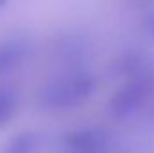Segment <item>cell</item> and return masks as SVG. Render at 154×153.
I'll list each match as a JSON object with an SVG mask.
<instances>
[{"label": "cell", "instance_id": "3957f363", "mask_svg": "<svg viewBox=\"0 0 154 153\" xmlns=\"http://www.w3.org/2000/svg\"><path fill=\"white\" fill-rule=\"evenodd\" d=\"M108 144V135L100 128H79L70 132L63 148L66 153H100Z\"/></svg>", "mask_w": 154, "mask_h": 153}, {"label": "cell", "instance_id": "6da1fadb", "mask_svg": "<svg viewBox=\"0 0 154 153\" xmlns=\"http://www.w3.org/2000/svg\"><path fill=\"white\" fill-rule=\"evenodd\" d=\"M99 88V81L91 72L77 70L57 76L38 92V105L47 112H65L84 105Z\"/></svg>", "mask_w": 154, "mask_h": 153}, {"label": "cell", "instance_id": "ba28073f", "mask_svg": "<svg viewBox=\"0 0 154 153\" xmlns=\"http://www.w3.org/2000/svg\"><path fill=\"white\" fill-rule=\"evenodd\" d=\"M134 4H140V5H152L154 0H133Z\"/></svg>", "mask_w": 154, "mask_h": 153}, {"label": "cell", "instance_id": "9c48e42d", "mask_svg": "<svg viewBox=\"0 0 154 153\" xmlns=\"http://www.w3.org/2000/svg\"><path fill=\"white\" fill-rule=\"evenodd\" d=\"M7 4H9V0H0V11H2V9H5V7H7Z\"/></svg>", "mask_w": 154, "mask_h": 153}, {"label": "cell", "instance_id": "7a4b0ae2", "mask_svg": "<svg viewBox=\"0 0 154 153\" xmlns=\"http://www.w3.org/2000/svg\"><path fill=\"white\" fill-rule=\"evenodd\" d=\"M154 97V61L145 69L125 77V83L109 99V114L116 119H127L138 114Z\"/></svg>", "mask_w": 154, "mask_h": 153}, {"label": "cell", "instance_id": "277c9868", "mask_svg": "<svg viewBox=\"0 0 154 153\" xmlns=\"http://www.w3.org/2000/svg\"><path fill=\"white\" fill-rule=\"evenodd\" d=\"M31 43L25 38L13 36L0 41V77L9 76L23 67L29 60Z\"/></svg>", "mask_w": 154, "mask_h": 153}, {"label": "cell", "instance_id": "8992f818", "mask_svg": "<svg viewBox=\"0 0 154 153\" xmlns=\"http://www.w3.org/2000/svg\"><path fill=\"white\" fill-rule=\"evenodd\" d=\"M18 106H20V96L16 88L0 85V128H4L13 121V117L18 112Z\"/></svg>", "mask_w": 154, "mask_h": 153}, {"label": "cell", "instance_id": "5b68a950", "mask_svg": "<svg viewBox=\"0 0 154 153\" xmlns=\"http://www.w3.org/2000/svg\"><path fill=\"white\" fill-rule=\"evenodd\" d=\"M39 146H41V137L38 132L25 130L13 135L0 153H38Z\"/></svg>", "mask_w": 154, "mask_h": 153}, {"label": "cell", "instance_id": "52a82bcc", "mask_svg": "<svg viewBox=\"0 0 154 153\" xmlns=\"http://www.w3.org/2000/svg\"><path fill=\"white\" fill-rule=\"evenodd\" d=\"M142 31H143V34L147 38L154 40V11L147 13L143 16V20H142Z\"/></svg>", "mask_w": 154, "mask_h": 153}]
</instances>
